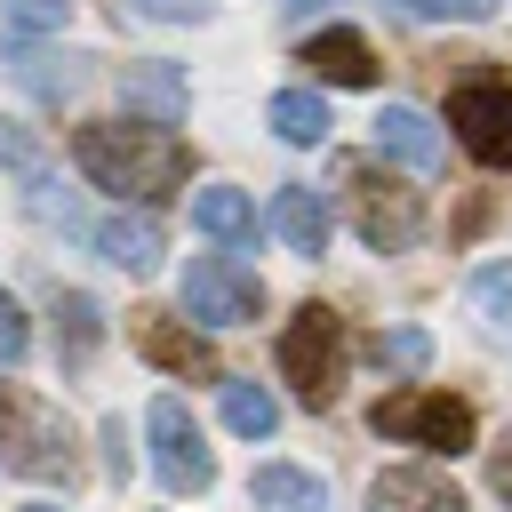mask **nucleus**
Returning <instances> with one entry per match:
<instances>
[{
  "instance_id": "1",
  "label": "nucleus",
  "mask_w": 512,
  "mask_h": 512,
  "mask_svg": "<svg viewBox=\"0 0 512 512\" xmlns=\"http://www.w3.org/2000/svg\"><path fill=\"white\" fill-rule=\"evenodd\" d=\"M72 160L96 192H120V200H168L192 176V152L160 120H80Z\"/></svg>"
},
{
  "instance_id": "2",
  "label": "nucleus",
  "mask_w": 512,
  "mask_h": 512,
  "mask_svg": "<svg viewBox=\"0 0 512 512\" xmlns=\"http://www.w3.org/2000/svg\"><path fill=\"white\" fill-rule=\"evenodd\" d=\"M0 464L24 472V480L72 488V480H80V456H72L64 408H48V400L24 392V384H0Z\"/></svg>"
},
{
  "instance_id": "3",
  "label": "nucleus",
  "mask_w": 512,
  "mask_h": 512,
  "mask_svg": "<svg viewBox=\"0 0 512 512\" xmlns=\"http://www.w3.org/2000/svg\"><path fill=\"white\" fill-rule=\"evenodd\" d=\"M344 368H352V336L328 304H296V320L280 328V376L304 408H336L344 392Z\"/></svg>"
},
{
  "instance_id": "4",
  "label": "nucleus",
  "mask_w": 512,
  "mask_h": 512,
  "mask_svg": "<svg viewBox=\"0 0 512 512\" xmlns=\"http://www.w3.org/2000/svg\"><path fill=\"white\" fill-rule=\"evenodd\" d=\"M368 432L408 440V448H432V456H464V448L480 440V416H472V400H456V392L400 384V392H384V400L368 408Z\"/></svg>"
},
{
  "instance_id": "5",
  "label": "nucleus",
  "mask_w": 512,
  "mask_h": 512,
  "mask_svg": "<svg viewBox=\"0 0 512 512\" xmlns=\"http://www.w3.org/2000/svg\"><path fill=\"white\" fill-rule=\"evenodd\" d=\"M344 200H352V232L376 248V256H400L424 240V192H408L400 176H376L368 160H344Z\"/></svg>"
},
{
  "instance_id": "6",
  "label": "nucleus",
  "mask_w": 512,
  "mask_h": 512,
  "mask_svg": "<svg viewBox=\"0 0 512 512\" xmlns=\"http://www.w3.org/2000/svg\"><path fill=\"white\" fill-rule=\"evenodd\" d=\"M184 312L200 328H248L264 312V280L248 264H232V256H192L184 264Z\"/></svg>"
},
{
  "instance_id": "7",
  "label": "nucleus",
  "mask_w": 512,
  "mask_h": 512,
  "mask_svg": "<svg viewBox=\"0 0 512 512\" xmlns=\"http://www.w3.org/2000/svg\"><path fill=\"white\" fill-rule=\"evenodd\" d=\"M144 432H152V472H160L176 496H200V488L216 480V456H208V440H200V424H192V408H184L176 392H160V400L144 408Z\"/></svg>"
},
{
  "instance_id": "8",
  "label": "nucleus",
  "mask_w": 512,
  "mask_h": 512,
  "mask_svg": "<svg viewBox=\"0 0 512 512\" xmlns=\"http://www.w3.org/2000/svg\"><path fill=\"white\" fill-rule=\"evenodd\" d=\"M448 128L480 168H512V80H456Z\"/></svg>"
},
{
  "instance_id": "9",
  "label": "nucleus",
  "mask_w": 512,
  "mask_h": 512,
  "mask_svg": "<svg viewBox=\"0 0 512 512\" xmlns=\"http://www.w3.org/2000/svg\"><path fill=\"white\" fill-rule=\"evenodd\" d=\"M368 512H464V488L440 464H392L368 480Z\"/></svg>"
},
{
  "instance_id": "10",
  "label": "nucleus",
  "mask_w": 512,
  "mask_h": 512,
  "mask_svg": "<svg viewBox=\"0 0 512 512\" xmlns=\"http://www.w3.org/2000/svg\"><path fill=\"white\" fill-rule=\"evenodd\" d=\"M136 352H144L152 368H168V376H216L208 336L184 328V320H168V312H136Z\"/></svg>"
},
{
  "instance_id": "11",
  "label": "nucleus",
  "mask_w": 512,
  "mask_h": 512,
  "mask_svg": "<svg viewBox=\"0 0 512 512\" xmlns=\"http://www.w3.org/2000/svg\"><path fill=\"white\" fill-rule=\"evenodd\" d=\"M376 152H392L400 168L432 176V168L448 160V136L432 128V112H416V104H384V112H376Z\"/></svg>"
},
{
  "instance_id": "12",
  "label": "nucleus",
  "mask_w": 512,
  "mask_h": 512,
  "mask_svg": "<svg viewBox=\"0 0 512 512\" xmlns=\"http://www.w3.org/2000/svg\"><path fill=\"white\" fill-rule=\"evenodd\" d=\"M272 232H280L296 256H328L336 216H328V200H320L312 184H280V200H272Z\"/></svg>"
},
{
  "instance_id": "13",
  "label": "nucleus",
  "mask_w": 512,
  "mask_h": 512,
  "mask_svg": "<svg viewBox=\"0 0 512 512\" xmlns=\"http://www.w3.org/2000/svg\"><path fill=\"white\" fill-rule=\"evenodd\" d=\"M304 64H312V80H328V88H376V48H368L360 32H320V40H304Z\"/></svg>"
},
{
  "instance_id": "14",
  "label": "nucleus",
  "mask_w": 512,
  "mask_h": 512,
  "mask_svg": "<svg viewBox=\"0 0 512 512\" xmlns=\"http://www.w3.org/2000/svg\"><path fill=\"white\" fill-rule=\"evenodd\" d=\"M160 248H168V232H160L144 208H136V216L120 208V216H104V224H96V256H104V264H120V272H152V264H160Z\"/></svg>"
},
{
  "instance_id": "15",
  "label": "nucleus",
  "mask_w": 512,
  "mask_h": 512,
  "mask_svg": "<svg viewBox=\"0 0 512 512\" xmlns=\"http://www.w3.org/2000/svg\"><path fill=\"white\" fill-rule=\"evenodd\" d=\"M248 504H256V512H328V488H320V472H296V464H256Z\"/></svg>"
},
{
  "instance_id": "16",
  "label": "nucleus",
  "mask_w": 512,
  "mask_h": 512,
  "mask_svg": "<svg viewBox=\"0 0 512 512\" xmlns=\"http://www.w3.org/2000/svg\"><path fill=\"white\" fill-rule=\"evenodd\" d=\"M192 224L208 240H256V200L240 184H200L192 192Z\"/></svg>"
},
{
  "instance_id": "17",
  "label": "nucleus",
  "mask_w": 512,
  "mask_h": 512,
  "mask_svg": "<svg viewBox=\"0 0 512 512\" xmlns=\"http://www.w3.org/2000/svg\"><path fill=\"white\" fill-rule=\"evenodd\" d=\"M96 344H104V312H96V296L64 288V296H56V352H64V368H88Z\"/></svg>"
},
{
  "instance_id": "18",
  "label": "nucleus",
  "mask_w": 512,
  "mask_h": 512,
  "mask_svg": "<svg viewBox=\"0 0 512 512\" xmlns=\"http://www.w3.org/2000/svg\"><path fill=\"white\" fill-rule=\"evenodd\" d=\"M272 128L288 136V144H328V104H320V88H280L272 96Z\"/></svg>"
},
{
  "instance_id": "19",
  "label": "nucleus",
  "mask_w": 512,
  "mask_h": 512,
  "mask_svg": "<svg viewBox=\"0 0 512 512\" xmlns=\"http://www.w3.org/2000/svg\"><path fill=\"white\" fill-rule=\"evenodd\" d=\"M472 312H480V336L496 352H512V264H496V272L472 280Z\"/></svg>"
},
{
  "instance_id": "20",
  "label": "nucleus",
  "mask_w": 512,
  "mask_h": 512,
  "mask_svg": "<svg viewBox=\"0 0 512 512\" xmlns=\"http://www.w3.org/2000/svg\"><path fill=\"white\" fill-rule=\"evenodd\" d=\"M120 88H128V104H144L160 128L184 112V80H176L168 64H128V80H120Z\"/></svg>"
},
{
  "instance_id": "21",
  "label": "nucleus",
  "mask_w": 512,
  "mask_h": 512,
  "mask_svg": "<svg viewBox=\"0 0 512 512\" xmlns=\"http://www.w3.org/2000/svg\"><path fill=\"white\" fill-rule=\"evenodd\" d=\"M224 424H232L240 440H272V432H280V400H272L264 384H224Z\"/></svg>"
},
{
  "instance_id": "22",
  "label": "nucleus",
  "mask_w": 512,
  "mask_h": 512,
  "mask_svg": "<svg viewBox=\"0 0 512 512\" xmlns=\"http://www.w3.org/2000/svg\"><path fill=\"white\" fill-rule=\"evenodd\" d=\"M368 360L392 368V376H416V368L432 360V336H424V328H376V336H368Z\"/></svg>"
},
{
  "instance_id": "23",
  "label": "nucleus",
  "mask_w": 512,
  "mask_h": 512,
  "mask_svg": "<svg viewBox=\"0 0 512 512\" xmlns=\"http://www.w3.org/2000/svg\"><path fill=\"white\" fill-rule=\"evenodd\" d=\"M16 80H24V88H40V96L56 104V96H72V88H80V64H64V72H56V56H16Z\"/></svg>"
},
{
  "instance_id": "24",
  "label": "nucleus",
  "mask_w": 512,
  "mask_h": 512,
  "mask_svg": "<svg viewBox=\"0 0 512 512\" xmlns=\"http://www.w3.org/2000/svg\"><path fill=\"white\" fill-rule=\"evenodd\" d=\"M408 16H424V24H488L504 0H400Z\"/></svg>"
},
{
  "instance_id": "25",
  "label": "nucleus",
  "mask_w": 512,
  "mask_h": 512,
  "mask_svg": "<svg viewBox=\"0 0 512 512\" xmlns=\"http://www.w3.org/2000/svg\"><path fill=\"white\" fill-rule=\"evenodd\" d=\"M0 160H8V168H16L32 192H40V176H48V168H40V144L24 136V120H0Z\"/></svg>"
},
{
  "instance_id": "26",
  "label": "nucleus",
  "mask_w": 512,
  "mask_h": 512,
  "mask_svg": "<svg viewBox=\"0 0 512 512\" xmlns=\"http://www.w3.org/2000/svg\"><path fill=\"white\" fill-rule=\"evenodd\" d=\"M24 352H32V320H24V304L0 288V368H16Z\"/></svg>"
},
{
  "instance_id": "27",
  "label": "nucleus",
  "mask_w": 512,
  "mask_h": 512,
  "mask_svg": "<svg viewBox=\"0 0 512 512\" xmlns=\"http://www.w3.org/2000/svg\"><path fill=\"white\" fill-rule=\"evenodd\" d=\"M8 16H16L24 32H56V24L72 16V0H8Z\"/></svg>"
},
{
  "instance_id": "28",
  "label": "nucleus",
  "mask_w": 512,
  "mask_h": 512,
  "mask_svg": "<svg viewBox=\"0 0 512 512\" xmlns=\"http://www.w3.org/2000/svg\"><path fill=\"white\" fill-rule=\"evenodd\" d=\"M488 488H496V496L512 504V432H504V440L488 448Z\"/></svg>"
},
{
  "instance_id": "29",
  "label": "nucleus",
  "mask_w": 512,
  "mask_h": 512,
  "mask_svg": "<svg viewBox=\"0 0 512 512\" xmlns=\"http://www.w3.org/2000/svg\"><path fill=\"white\" fill-rule=\"evenodd\" d=\"M136 8H144V16H160V24H184V16H200L208 0H136Z\"/></svg>"
},
{
  "instance_id": "30",
  "label": "nucleus",
  "mask_w": 512,
  "mask_h": 512,
  "mask_svg": "<svg viewBox=\"0 0 512 512\" xmlns=\"http://www.w3.org/2000/svg\"><path fill=\"white\" fill-rule=\"evenodd\" d=\"M104 448H112V472H128V424L104 416Z\"/></svg>"
},
{
  "instance_id": "31",
  "label": "nucleus",
  "mask_w": 512,
  "mask_h": 512,
  "mask_svg": "<svg viewBox=\"0 0 512 512\" xmlns=\"http://www.w3.org/2000/svg\"><path fill=\"white\" fill-rule=\"evenodd\" d=\"M280 8H288V16H312V8H328V0H280Z\"/></svg>"
},
{
  "instance_id": "32",
  "label": "nucleus",
  "mask_w": 512,
  "mask_h": 512,
  "mask_svg": "<svg viewBox=\"0 0 512 512\" xmlns=\"http://www.w3.org/2000/svg\"><path fill=\"white\" fill-rule=\"evenodd\" d=\"M32 512H56V504H32Z\"/></svg>"
}]
</instances>
